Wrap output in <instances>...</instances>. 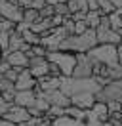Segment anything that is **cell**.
Instances as JSON below:
<instances>
[{
  "label": "cell",
  "instance_id": "obj_1",
  "mask_svg": "<svg viewBox=\"0 0 122 126\" xmlns=\"http://www.w3.org/2000/svg\"><path fill=\"white\" fill-rule=\"evenodd\" d=\"M97 31L95 29H88L82 34H67L61 40L59 50L65 52H73V54H88L93 46H97Z\"/></svg>",
  "mask_w": 122,
  "mask_h": 126
},
{
  "label": "cell",
  "instance_id": "obj_2",
  "mask_svg": "<svg viewBox=\"0 0 122 126\" xmlns=\"http://www.w3.org/2000/svg\"><path fill=\"white\" fill-rule=\"evenodd\" d=\"M46 57H48V61L55 63V65L59 67L61 73H63V77H71L73 71H75V67H76V61H78L76 54H73V52H65V50H53V52H48Z\"/></svg>",
  "mask_w": 122,
  "mask_h": 126
},
{
  "label": "cell",
  "instance_id": "obj_3",
  "mask_svg": "<svg viewBox=\"0 0 122 126\" xmlns=\"http://www.w3.org/2000/svg\"><path fill=\"white\" fill-rule=\"evenodd\" d=\"M93 61H99L103 63V65H109V67H113L118 63V52H116V44H97V46H93L88 52Z\"/></svg>",
  "mask_w": 122,
  "mask_h": 126
},
{
  "label": "cell",
  "instance_id": "obj_4",
  "mask_svg": "<svg viewBox=\"0 0 122 126\" xmlns=\"http://www.w3.org/2000/svg\"><path fill=\"white\" fill-rule=\"evenodd\" d=\"M97 101H111V99H122V79L109 80L105 86L95 94Z\"/></svg>",
  "mask_w": 122,
  "mask_h": 126
},
{
  "label": "cell",
  "instance_id": "obj_5",
  "mask_svg": "<svg viewBox=\"0 0 122 126\" xmlns=\"http://www.w3.org/2000/svg\"><path fill=\"white\" fill-rule=\"evenodd\" d=\"M23 10L25 8L17 4V0H0V16L14 23L23 21Z\"/></svg>",
  "mask_w": 122,
  "mask_h": 126
},
{
  "label": "cell",
  "instance_id": "obj_6",
  "mask_svg": "<svg viewBox=\"0 0 122 126\" xmlns=\"http://www.w3.org/2000/svg\"><path fill=\"white\" fill-rule=\"evenodd\" d=\"M76 57H78V61H76V67L71 77H75V79H90V77H93V61H92L90 55L76 54Z\"/></svg>",
  "mask_w": 122,
  "mask_h": 126
},
{
  "label": "cell",
  "instance_id": "obj_7",
  "mask_svg": "<svg viewBox=\"0 0 122 126\" xmlns=\"http://www.w3.org/2000/svg\"><path fill=\"white\" fill-rule=\"evenodd\" d=\"M29 69L34 79H42L46 75H50V61L44 55H32L29 57Z\"/></svg>",
  "mask_w": 122,
  "mask_h": 126
},
{
  "label": "cell",
  "instance_id": "obj_8",
  "mask_svg": "<svg viewBox=\"0 0 122 126\" xmlns=\"http://www.w3.org/2000/svg\"><path fill=\"white\" fill-rule=\"evenodd\" d=\"M38 84V79L32 77V73H30L29 67H23L21 73H19V77L15 80V88L17 90H34Z\"/></svg>",
  "mask_w": 122,
  "mask_h": 126
},
{
  "label": "cell",
  "instance_id": "obj_9",
  "mask_svg": "<svg viewBox=\"0 0 122 126\" xmlns=\"http://www.w3.org/2000/svg\"><path fill=\"white\" fill-rule=\"evenodd\" d=\"M2 118H8V120H12L15 124H21V122H25V120L30 118V113H29L27 107H21V105H17V103H12L10 111H8Z\"/></svg>",
  "mask_w": 122,
  "mask_h": 126
},
{
  "label": "cell",
  "instance_id": "obj_10",
  "mask_svg": "<svg viewBox=\"0 0 122 126\" xmlns=\"http://www.w3.org/2000/svg\"><path fill=\"white\" fill-rule=\"evenodd\" d=\"M4 57L10 61L12 67H19V69L29 67V55L23 50H8V52H4Z\"/></svg>",
  "mask_w": 122,
  "mask_h": 126
},
{
  "label": "cell",
  "instance_id": "obj_11",
  "mask_svg": "<svg viewBox=\"0 0 122 126\" xmlns=\"http://www.w3.org/2000/svg\"><path fill=\"white\" fill-rule=\"evenodd\" d=\"M71 101H73V105L80 107V109L90 111L92 107H93V103L97 101V99H95V94H93V92H80V94L71 95Z\"/></svg>",
  "mask_w": 122,
  "mask_h": 126
},
{
  "label": "cell",
  "instance_id": "obj_12",
  "mask_svg": "<svg viewBox=\"0 0 122 126\" xmlns=\"http://www.w3.org/2000/svg\"><path fill=\"white\" fill-rule=\"evenodd\" d=\"M42 94L50 99V103L52 105H59V107H65L67 109L69 105H73V101H71V95H67L63 90H53V92H42Z\"/></svg>",
  "mask_w": 122,
  "mask_h": 126
},
{
  "label": "cell",
  "instance_id": "obj_13",
  "mask_svg": "<svg viewBox=\"0 0 122 126\" xmlns=\"http://www.w3.org/2000/svg\"><path fill=\"white\" fill-rule=\"evenodd\" d=\"M97 31V42L99 44H120L122 36L118 34V31L114 29H95Z\"/></svg>",
  "mask_w": 122,
  "mask_h": 126
},
{
  "label": "cell",
  "instance_id": "obj_14",
  "mask_svg": "<svg viewBox=\"0 0 122 126\" xmlns=\"http://www.w3.org/2000/svg\"><path fill=\"white\" fill-rule=\"evenodd\" d=\"M36 101V92L34 90H17V94H15V101L17 105H21V107H32Z\"/></svg>",
  "mask_w": 122,
  "mask_h": 126
},
{
  "label": "cell",
  "instance_id": "obj_15",
  "mask_svg": "<svg viewBox=\"0 0 122 126\" xmlns=\"http://www.w3.org/2000/svg\"><path fill=\"white\" fill-rule=\"evenodd\" d=\"M38 88L42 92H53V90H59L61 88V77H52V75H46L42 79H38Z\"/></svg>",
  "mask_w": 122,
  "mask_h": 126
},
{
  "label": "cell",
  "instance_id": "obj_16",
  "mask_svg": "<svg viewBox=\"0 0 122 126\" xmlns=\"http://www.w3.org/2000/svg\"><path fill=\"white\" fill-rule=\"evenodd\" d=\"M30 44L25 42L23 34L19 31H12L10 32V50H23V52H29Z\"/></svg>",
  "mask_w": 122,
  "mask_h": 126
},
{
  "label": "cell",
  "instance_id": "obj_17",
  "mask_svg": "<svg viewBox=\"0 0 122 126\" xmlns=\"http://www.w3.org/2000/svg\"><path fill=\"white\" fill-rule=\"evenodd\" d=\"M92 111L99 117L101 122H107V120L111 118V113H109V105H107V101H95V103H93V107H92Z\"/></svg>",
  "mask_w": 122,
  "mask_h": 126
},
{
  "label": "cell",
  "instance_id": "obj_18",
  "mask_svg": "<svg viewBox=\"0 0 122 126\" xmlns=\"http://www.w3.org/2000/svg\"><path fill=\"white\" fill-rule=\"evenodd\" d=\"M101 16H105L101 10H90L88 14H86V23L90 29H97L99 23H101Z\"/></svg>",
  "mask_w": 122,
  "mask_h": 126
},
{
  "label": "cell",
  "instance_id": "obj_19",
  "mask_svg": "<svg viewBox=\"0 0 122 126\" xmlns=\"http://www.w3.org/2000/svg\"><path fill=\"white\" fill-rule=\"evenodd\" d=\"M65 115H67V117L76 118V120H80V122H84L86 117H88V111L80 109V107H76V105H69L67 109H65Z\"/></svg>",
  "mask_w": 122,
  "mask_h": 126
},
{
  "label": "cell",
  "instance_id": "obj_20",
  "mask_svg": "<svg viewBox=\"0 0 122 126\" xmlns=\"http://www.w3.org/2000/svg\"><path fill=\"white\" fill-rule=\"evenodd\" d=\"M38 19H40V10H36V8H25L23 10V21L25 23L32 25V23H36Z\"/></svg>",
  "mask_w": 122,
  "mask_h": 126
},
{
  "label": "cell",
  "instance_id": "obj_21",
  "mask_svg": "<svg viewBox=\"0 0 122 126\" xmlns=\"http://www.w3.org/2000/svg\"><path fill=\"white\" fill-rule=\"evenodd\" d=\"M21 34H23V38H25V42H29L30 46H34V44H40V38H42V36H40L38 32H34L32 29H30V27H29V29H25Z\"/></svg>",
  "mask_w": 122,
  "mask_h": 126
},
{
  "label": "cell",
  "instance_id": "obj_22",
  "mask_svg": "<svg viewBox=\"0 0 122 126\" xmlns=\"http://www.w3.org/2000/svg\"><path fill=\"white\" fill-rule=\"evenodd\" d=\"M17 4H19L21 8H36V10H40L46 4V0H17Z\"/></svg>",
  "mask_w": 122,
  "mask_h": 126
},
{
  "label": "cell",
  "instance_id": "obj_23",
  "mask_svg": "<svg viewBox=\"0 0 122 126\" xmlns=\"http://www.w3.org/2000/svg\"><path fill=\"white\" fill-rule=\"evenodd\" d=\"M109 21H111V29H114V31H118L122 27V16L114 10L113 14H109Z\"/></svg>",
  "mask_w": 122,
  "mask_h": 126
},
{
  "label": "cell",
  "instance_id": "obj_24",
  "mask_svg": "<svg viewBox=\"0 0 122 126\" xmlns=\"http://www.w3.org/2000/svg\"><path fill=\"white\" fill-rule=\"evenodd\" d=\"M0 90H2V92H17L15 82H14V80H10V79H6V77L0 79Z\"/></svg>",
  "mask_w": 122,
  "mask_h": 126
},
{
  "label": "cell",
  "instance_id": "obj_25",
  "mask_svg": "<svg viewBox=\"0 0 122 126\" xmlns=\"http://www.w3.org/2000/svg\"><path fill=\"white\" fill-rule=\"evenodd\" d=\"M46 115L52 118V120H53V118H57V117H63V115H65V107H59V105H52V107L48 109V113H46Z\"/></svg>",
  "mask_w": 122,
  "mask_h": 126
},
{
  "label": "cell",
  "instance_id": "obj_26",
  "mask_svg": "<svg viewBox=\"0 0 122 126\" xmlns=\"http://www.w3.org/2000/svg\"><path fill=\"white\" fill-rule=\"evenodd\" d=\"M97 4H99V10H101L103 14H107V16H109V14H113L114 10H116L113 6V2H111V0H97Z\"/></svg>",
  "mask_w": 122,
  "mask_h": 126
},
{
  "label": "cell",
  "instance_id": "obj_27",
  "mask_svg": "<svg viewBox=\"0 0 122 126\" xmlns=\"http://www.w3.org/2000/svg\"><path fill=\"white\" fill-rule=\"evenodd\" d=\"M109 79L111 80H116V79H122V65L116 63L113 67H109Z\"/></svg>",
  "mask_w": 122,
  "mask_h": 126
},
{
  "label": "cell",
  "instance_id": "obj_28",
  "mask_svg": "<svg viewBox=\"0 0 122 126\" xmlns=\"http://www.w3.org/2000/svg\"><path fill=\"white\" fill-rule=\"evenodd\" d=\"M15 25H17V23L10 21V19H6V17H2V19H0V31L12 32V31H15Z\"/></svg>",
  "mask_w": 122,
  "mask_h": 126
},
{
  "label": "cell",
  "instance_id": "obj_29",
  "mask_svg": "<svg viewBox=\"0 0 122 126\" xmlns=\"http://www.w3.org/2000/svg\"><path fill=\"white\" fill-rule=\"evenodd\" d=\"M55 14H59L63 17H71V10H69L67 2H61V4H55Z\"/></svg>",
  "mask_w": 122,
  "mask_h": 126
},
{
  "label": "cell",
  "instance_id": "obj_30",
  "mask_svg": "<svg viewBox=\"0 0 122 126\" xmlns=\"http://www.w3.org/2000/svg\"><path fill=\"white\" fill-rule=\"evenodd\" d=\"M109 105V113H122V99H111L107 101Z\"/></svg>",
  "mask_w": 122,
  "mask_h": 126
},
{
  "label": "cell",
  "instance_id": "obj_31",
  "mask_svg": "<svg viewBox=\"0 0 122 126\" xmlns=\"http://www.w3.org/2000/svg\"><path fill=\"white\" fill-rule=\"evenodd\" d=\"M53 14H55V6L48 4V2H46L44 6L40 8V17H52Z\"/></svg>",
  "mask_w": 122,
  "mask_h": 126
},
{
  "label": "cell",
  "instance_id": "obj_32",
  "mask_svg": "<svg viewBox=\"0 0 122 126\" xmlns=\"http://www.w3.org/2000/svg\"><path fill=\"white\" fill-rule=\"evenodd\" d=\"M0 48H2L4 52H8V50H10V32L0 31Z\"/></svg>",
  "mask_w": 122,
  "mask_h": 126
},
{
  "label": "cell",
  "instance_id": "obj_33",
  "mask_svg": "<svg viewBox=\"0 0 122 126\" xmlns=\"http://www.w3.org/2000/svg\"><path fill=\"white\" fill-rule=\"evenodd\" d=\"M90 29L88 23H86V19H80V21H75V34H82Z\"/></svg>",
  "mask_w": 122,
  "mask_h": 126
},
{
  "label": "cell",
  "instance_id": "obj_34",
  "mask_svg": "<svg viewBox=\"0 0 122 126\" xmlns=\"http://www.w3.org/2000/svg\"><path fill=\"white\" fill-rule=\"evenodd\" d=\"M19 73H21V69H19V67H12V69H8V71L4 73V77L15 82V80H17V77H19Z\"/></svg>",
  "mask_w": 122,
  "mask_h": 126
},
{
  "label": "cell",
  "instance_id": "obj_35",
  "mask_svg": "<svg viewBox=\"0 0 122 126\" xmlns=\"http://www.w3.org/2000/svg\"><path fill=\"white\" fill-rule=\"evenodd\" d=\"M50 75H52V77H63L61 69L55 65V63H52V61H50Z\"/></svg>",
  "mask_w": 122,
  "mask_h": 126
},
{
  "label": "cell",
  "instance_id": "obj_36",
  "mask_svg": "<svg viewBox=\"0 0 122 126\" xmlns=\"http://www.w3.org/2000/svg\"><path fill=\"white\" fill-rule=\"evenodd\" d=\"M15 94H17V92H2V97H4V101L14 103L15 101Z\"/></svg>",
  "mask_w": 122,
  "mask_h": 126
},
{
  "label": "cell",
  "instance_id": "obj_37",
  "mask_svg": "<svg viewBox=\"0 0 122 126\" xmlns=\"http://www.w3.org/2000/svg\"><path fill=\"white\" fill-rule=\"evenodd\" d=\"M10 107H12V103H8V101H4V103H0V118L6 115L8 111H10Z\"/></svg>",
  "mask_w": 122,
  "mask_h": 126
},
{
  "label": "cell",
  "instance_id": "obj_38",
  "mask_svg": "<svg viewBox=\"0 0 122 126\" xmlns=\"http://www.w3.org/2000/svg\"><path fill=\"white\" fill-rule=\"evenodd\" d=\"M21 126H38V118L30 117L29 120H25V122H21Z\"/></svg>",
  "mask_w": 122,
  "mask_h": 126
},
{
  "label": "cell",
  "instance_id": "obj_39",
  "mask_svg": "<svg viewBox=\"0 0 122 126\" xmlns=\"http://www.w3.org/2000/svg\"><path fill=\"white\" fill-rule=\"evenodd\" d=\"M88 10H99L97 0H88Z\"/></svg>",
  "mask_w": 122,
  "mask_h": 126
},
{
  "label": "cell",
  "instance_id": "obj_40",
  "mask_svg": "<svg viewBox=\"0 0 122 126\" xmlns=\"http://www.w3.org/2000/svg\"><path fill=\"white\" fill-rule=\"evenodd\" d=\"M116 52H118V63L122 65V44H118V46H116Z\"/></svg>",
  "mask_w": 122,
  "mask_h": 126
},
{
  "label": "cell",
  "instance_id": "obj_41",
  "mask_svg": "<svg viewBox=\"0 0 122 126\" xmlns=\"http://www.w3.org/2000/svg\"><path fill=\"white\" fill-rule=\"evenodd\" d=\"M111 2H113V6H114L116 10H118V8H122V0H111Z\"/></svg>",
  "mask_w": 122,
  "mask_h": 126
},
{
  "label": "cell",
  "instance_id": "obj_42",
  "mask_svg": "<svg viewBox=\"0 0 122 126\" xmlns=\"http://www.w3.org/2000/svg\"><path fill=\"white\" fill-rule=\"evenodd\" d=\"M48 4H52V6H55V4H61V2H67V0H46Z\"/></svg>",
  "mask_w": 122,
  "mask_h": 126
},
{
  "label": "cell",
  "instance_id": "obj_43",
  "mask_svg": "<svg viewBox=\"0 0 122 126\" xmlns=\"http://www.w3.org/2000/svg\"><path fill=\"white\" fill-rule=\"evenodd\" d=\"M0 57H4V50L2 48H0Z\"/></svg>",
  "mask_w": 122,
  "mask_h": 126
},
{
  "label": "cell",
  "instance_id": "obj_44",
  "mask_svg": "<svg viewBox=\"0 0 122 126\" xmlns=\"http://www.w3.org/2000/svg\"><path fill=\"white\" fill-rule=\"evenodd\" d=\"M118 34H120V36H122V27H120V29H118Z\"/></svg>",
  "mask_w": 122,
  "mask_h": 126
},
{
  "label": "cell",
  "instance_id": "obj_45",
  "mask_svg": "<svg viewBox=\"0 0 122 126\" xmlns=\"http://www.w3.org/2000/svg\"><path fill=\"white\" fill-rule=\"evenodd\" d=\"M2 77H4V73H2V71H0V79H2Z\"/></svg>",
  "mask_w": 122,
  "mask_h": 126
},
{
  "label": "cell",
  "instance_id": "obj_46",
  "mask_svg": "<svg viewBox=\"0 0 122 126\" xmlns=\"http://www.w3.org/2000/svg\"><path fill=\"white\" fill-rule=\"evenodd\" d=\"M0 95H2V90H0Z\"/></svg>",
  "mask_w": 122,
  "mask_h": 126
},
{
  "label": "cell",
  "instance_id": "obj_47",
  "mask_svg": "<svg viewBox=\"0 0 122 126\" xmlns=\"http://www.w3.org/2000/svg\"><path fill=\"white\" fill-rule=\"evenodd\" d=\"M0 19H2V16H0Z\"/></svg>",
  "mask_w": 122,
  "mask_h": 126
},
{
  "label": "cell",
  "instance_id": "obj_48",
  "mask_svg": "<svg viewBox=\"0 0 122 126\" xmlns=\"http://www.w3.org/2000/svg\"><path fill=\"white\" fill-rule=\"evenodd\" d=\"M120 44H122V42H120Z\"/></svg>",
  "mask_w": 122,
  "mask_h": 126
}]
</instances>
